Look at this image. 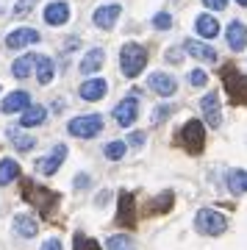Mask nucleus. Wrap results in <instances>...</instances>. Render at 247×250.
I'll list each match as a JSON object with an SVG mask.
<instances>
[{"mask_svg": "<svg viewBox=\"0 0 247 250\" xmlns=\"http://www.w3.org/2000/svg\"><path fill=\"white\" fill-rule=\"evenodd\" d=\"M22 195H25V200L31 206L39 208V214L42 217H53L56 203H59V195H56L53 189L39 187V184H34V181H25V184H22Z\"/></svg>", "mask_w": 247, "mask_h": 250, "instance_id": "obj_1", "label": "nucleus"}, {"mask_svg": "<svg viewBox=\"0 0 247 250\" xmlns=\"http://www.w3.org/2000/svg\"><path fill=\"white\" fill-rule=\"evenodd\" d=\"M147 67V50L139 42H125L120 47V70L125 78H136L142 70Z\"/></svg>", "mask_w": 247, "mask_h": 250, "instance_id": "obj_2", "label": "nucleus"}, {"mask_svg": "<svg viewBox=\"0 0 247 250\" xmlns=\"http://www.w3.org/2000/svg\"><path fill=\"white\" fill-rule=\"evenodd\" d=\"M194 228L203 236H220V233L228 231V217L214 211V208H200L194 214Z\"/></svg>", "mask_w": 247, "mask_h": 250, "instance_id": "obj_3", "label": "nucleus"}, {"mask_svg": "<svg viewBox=\"0 0 247 250\" xmlns=\"http://www.w3.org/2000/svg\"><path fill=\"white\" fill-rule=\"evenodd\" d=\"M222 83L228 92L230 103H247V75L239 72L236 67H222Z\"/></svg>", "mask_w": 247, "mask_h": 250, "instance_id": "obj_4", "label": "nucleus"}, {"mask_svg": "<svg viewBox=\"0 0 247 250\" xmlns=\"http://www.w3.org/2000/svg\"><path fill=\"white\" fill-rule=\"evenodd\" d=\"M178 139H181V145L186 147V153H203L206 147V128L200 120H186V125L181 128V134H178Z\"/></svg>", "mask_w": 247, "mask_h": 250, "instance_id": "obj_5", "label": "nucleus"}, {"mask_svg": "<svg viewBox=\"0 0 247 250\" xmlns=\"http://www.w3.org/2000/svg\"><path fill=\"white\" fill-rule=\"evenodd\" d=\"M67 131H70L75 139H92L103 131V117L100 114H83V117H72L67 123Z\"/></svg>", "mask_w": 247, "mask_h": 250, "instance_id": "obj_6", "label": "nucleus"}, {"mask_svg": "<svg viewBox=\"0 0 247 250\" xmlns=\"http://www.w3.org/2000/svg\"><path fill=\"white\" fill-rule=\"evenodd\" d=\"M136 117H139V98L131 92L128 98H123L114 106V120H117L120 128H131V125L136 123Z\"/></svg>", "mask_w": 247, "mask_h": 250, "instance_id": "obj_7", "label": "nucleus"}, {"mask_svg": "<svg viewBox=\"0 0 247 250\" xmlns=\"http://www.w3.org/2000/svg\"><path fill=\"white\" fill-rule=\"evenodd\" d=\"M123 14V6L120 3H103V6H97L92 11V22H95L100 31H111L117 25V20Z\"/></svg>", "mask_w": 247, "mask_h": 250, "instance_id": "obj_8", "label": "nucleus"}, {"mask_svg": "<svg viewBox=\"0 0 247 250\" xmlns=\"http://www.w3.org/2000/svg\"><path fill=\"white\" fill-rule=\"evenodd\" d=\"M200 111H203L208 128H220L222 125V108H220V95L217 92H208L200 98Z\"/></svg>", "mask_w": 247, "mask_h": 250, "instance_id": "obj_9", "label": "nucleus"}, {"mask_svg": "<svg viewBox=\"0 0 247 250\" xmlns=\"http://www.w3.org/2000/svg\"><path fill=\"white\" fill-rule=\"evenodd\" d=\"M147 86H150L156 95H161V98H172V95L178 92V81L172 78L169 72H150Z\"/></svg>", "mask_w": 247, "mask_h": 250, "instance_id": "obj_10", "label": "nucleus"}, {"mask_svg": "<svg viewBox=\"0 0 247 250\" xmlns=\"http://www.w3.org/2000/svg\"><path fill=\"white\" fill-rule=\"evenodd\" d=\"M64 159H67V145H56L50 156H44V159H39V164H36V170L42 172V175H56V172L62 170Z\"/></svg>", "mask_w": 247, "mask_h": 250, "instance_id": "obj_11", "label": "nucleus"}, {"mask_svg": "<svg viewBox=\"0 0 247 250\" xmlns=\"http://www.w3.org/2000/svg\"><path fill=\"white\" fill-rule=\"evenodd\" d=\"M225 42H228V47L233 50V53H242L247 47V28L242 20H233L228 25V31H225Z\"/></svg>", "mask_w": 247, "mask_h": 250, "instance_id": "obj_12", "label": "nucleus"}, {"mask_svg": "<svg viewBox=\"0 0 247 250\" xmlns=\"http://www.w3.org/2000/svg\"><path fill=\"white\" fill-rule=\"evenodd\" d=\"M39 39H42V36H39V31H34V28H14V31L6 36V47H9V50H20V47L34 45Z\"/></svg>", "mask_w": 247, "mask_h": 250, "instance_id": "obj_13", "label": "nucleus"}, {"mask_svg": "<svg viewBox=\"0 0 247 250\" xmlns=\"http://www.w3.org/2000/svg\"><path fill=\"white\" fill-rule=\"evenodd\" d=\"M184 50L192 56V59H197V62H208V64L217 62V50H214L208 42H200V39H186Z\"/></svg>", "mask_w": 247, "mask_h": 250, "instance_id": "obj_14", "label": "nucleus"}, {"mask_svg": "<svg viewBox=\"0 0 247 250\" xmlns=\"http://www.w3.org/2000/svg\"><path fill=\"white\" fill-rule=\"evenodd\" d=\"M117 223L125 225V228H133V225H136V206H133V195H131V192H120Z\"/></svg>", "mask_w": 247, "mask_h": 250, "instance_id": "obj_15", "label": "nucleus"}, {"mask_svg": "<svg viewBox=\"0 0 247 250\" xmlns=\"http://www.w3.org/2000/svg\"><path fill=\"white\" fill-rule=\"evenodd\" d=\"M106 92H108V83L103 78H89V81H83V83L78 86V95L83 100H89V103L103 100V98H106Z\"/></svg>", "mask_w": 247, "mask_h": 250, "instance_id": "obj_16", "label": "nucleus"}, {"mask_svg": "<svg viewBox=\"0 0 247 250\" xmlns=\"http://www.w3.org/2000/svg\"><path fill=\"white\" fill-rule=\"evenodd\" d=\"M44 22H47V25H67V22H70V6H67L64 0L47 3V9H44Z\"/></svg>", "mask_w": 247, "mask_h": 250, "instance_id": "obj_17", "label": "nucleus"}, {"mask_svg": "<svg viewBox=\"0 0 247 250\" xmlns=\"http://www.w3.org/2000/svg\"><path fill=\"white\" fill-rule=\"evenodd\" d=\"M28 106H31V95L17 89V92H9V95H6V100L0 103V111H3V114H14V111H25Z\"/></svg>", "mask_w": 247, "mask_h": 250, "instance_id": "obj_18", "label": "nucleus"}, {"mask_svg": "<svg viewBox=\"0 0 247 250\" xmlns=\"http://www.w3.org/2000/svg\"><path fill=\"white\" fill-rule=\"evenodd\" d=\"M103 64H106V50L103 47H92V50H86V56H83V62H81L78 70L83 75H95Z\"/></svg>", "mask_w": 247, "mask_h": 250, "instance_id": "obj_19", "label": "nucleus"}, {"mask_svg": "<svg viewBox=\"0 0 247 250\" xmlns=\"http://www.w3.org/2000/svg\"><path fill=\"white\" fill-rule=\"evenodd\" d=\"M47 120V108L39 106V103H31V106L22 111L20 117V128H36V125H42Z\"/></svg>", "mask_w": 247, "mask_h": 250, "instance_id": "obj_20", "label": "nucleus"}, {"mask_svg": "<svg viewBox=\"0 0 247 250\" xmlns=\"http://www.w3.org/2000/svg\"><path fill=\"white\" fill-rule=\"evenodd\" d=\"M36 59H39V56H34V53H25V56H20L17 62L11 64V75H14L17 81H25L28 75H31V72L36 70Z\"/></svg>", "mask_w": 247, "mask_h": 250, "instance_id": "obj_21", "label": "nucleus"}, {"mask_svg": "<svg viewBox=\"0 0 247 250\" xmlns=\"http://www.w3.org/2000/svg\"><path fill=\"white\" fill-rule=\"evenodd\" d=\"M194 28H197V34L203 36V39H214V36L220 34V22H217V20H214L208 11L194 20Z\"/></svg>", "mask_w": 247, "mask_h": 250, "instance_id": "obj_22", "label": "nucleus"}, {"mask_svg": "<svg viewBox=\"0 0 247 250\" xmlns=\"http://www.w3.org/2000/svg\"><path fill=\"white\" fill-rule=\"evenodd\" d=\"M53 75H56L53 59H47V56H39V59H36V81H39L42 86H47V83L53 81Z\"/></svg>", "mask_w": 247, "mask_h": 250, "instance_id": "obj_23", "label": "nucleus"}, {"mask_svg": "<svg viewBox=\"0 0 247 250\" xmlns=\"http://www.w3.org/2000/svg\"><path fill=\"white\" fill-rule=\"evenodd\" d=\"M14 231H17L22 239H31V236H36L39 225H36V220L31 214H17L14 217Z\"/></svg>", "mask_w": 247, "mask_h": 250, "instance_id": "obj_24", "label": "nucleus"}, {"mask_svg": "<svg viewBox=\"0 0 247 250\" xmlns=\"http://www.w3.org/2000/svg\"><path fill=\"white\" fill-rule=\"evenodd\" d=\"M20 178V161L17 159H6L0 161V187H6V184H11V181Z\"/></svg>", "mask_w": 247, "mask_h": 250, "instance_id": "obj_25", "label": "nucleus"}, {"mask_svg": "<svg viewBox=\"0 0 247 250\" xmlns=\"http://www.w3.org/2000/svg\"><path fill=\"white\" fill-rule=\"evenodd\" d=\"M9 139H11V145H14V147H17L20 153H28V150H34V145H36V139H34V136L22 134L20 128H9Z\"/></svg>", "mask_w": 247, "mask_h": 250, "instance_id": "obj_26", "label": "nucleus"}, {"mask_svg": "<svg viewBox=\"0 0 247 250\" xmlns=\"http://www.w3.org/2000/svg\"><path fill=\"white\" fill-rule=\"evenodd\" d=\"M225 181H228V189L233 195H245L247 192V172L245 170H230L225 175Z\"/></svg>", "mask_w": 247, "mask_h": 250, "instance_id": "obj_27", "label": "nucleus"}, {"mask_svg": "<svg viewBox=\"0 0 247 250\" xmlns=\"http://www.w3.org/2000/svg\"><path fill=\"white\" fill-rule=\"evenodd\" d=\"M125 150H128V145L125 142H120V139H117V142H108L106 147H103V153H106V159H111V161H120L125 156Z\"/></svg>", "mask_w": 247, "mask_h": 250, "instance_id": "obj_28", "label": "nucleus"}, {"mask_svg": "<svg viewBox=\"0 0 247 250\" xmlns=\"http://www.w3.org/2000/svg\"><path fill=\"white\" fill-rule=\"evenodd\" d=\"M72 248L75 250H100V245H97V239H89L86 233H75L72 236Z\"/></svg>", "mask_w": 247, "mask_h": 250, "instance_id": "obj_29", "label": "nucleus"}, {"mask_svg": "<svg viewBox=\"0 0 247 250\" xmlns=\"http://www.w3.org/2000/svg\"><path fill=\"white\" fill-rule=\"evenodd\" d=\"M106 248L108 250H131L133 248V239H131V236H125V233H120V236H108Z\"/></svg>", "mask_w": 247, "mask_h": 250, "instance_id": "obj_30", "label": "nucleus"}, {"mask_svg": "<svg viewBox=\"0 0 247 250\" xmlns=\"http://www.w3.org/2000/svg\"><path fill=\"white\" fill-rule=\"evenodd\" d=\"M169 208H172V192H164V195L161 197H156V200H153V214H156V211H169Z\"/></svg>", "mask_w": 247, "mask_h": 250, "instance_id": "obj_31", "label": "nucleus"}, {"mask_svg": "<svg viewBox=\"0 0 247 250\" xmlns=\"http://www.w3.org/2000/svg\"><path fill=\"white\" fill-rule=\"evenodd\" d=\"M189 83H192L194 89H200V86H206V83H208V72H206V70H200V67H197V70H189Z\"/></svg>", "mask_w": 247, "mask_h": 250, "instance_id": "obj_32", "label": "nucleus"}, {"mask_svg": "<svg viewBox=\"0 0 247 250\" xmlns=\"http://www.w3.org/2000/svg\"><path fill=\"white\" fill-rule=\"evenodd\" d=\"M153 28H156V31H169V28H172V14L159 11V14L153 17Z\"/></svg>", "mask_w": 247, "mask_h": 250, "instance_id": "obj_33", "label": "nucleus"}, {"mask_svg": "<svg viewBox=\"0 0 247 250\" xmlns=\"http://www.w3.org/2000/svg\"><path fill=\"white\" fill-rule=\"evenodd\" d=\"M34 3H36V0H20L17 6L11 9V17H25L28 11L34 9Z\"/></svg>", "mask_w": 247, "mask_h": 250, "instance_id": "obj_34", "label": "nucleus"}, {"mask_svg": "<svg viewBox=\"0 0 247 250\" xmlns=\"http://www.w3.org/2000/svg\"><path fill=\"white\" fill-rule=\"evenodd\" d=\"M169 114H172V106H156V111H153V125L164 123Z\"/></svg>", "mask_w": 247, "mask_h": 250, "instance_id": "obj_35", "label": "nucleus"}, {"mask_svg": "<svg viewBox=\"0 0 247 250\" xmlns=\"http://www.w3.org/2000/svg\"><path fill=\"white\" fill-rule=\"evenodd\" d=\"M203 6L208 11H222L225 6H228V0H203Z\"/></svg>", "mask_w": 247, "mask_h": 250, "instance_id": "obj_36", "label": "nucleus"}, {"mask_svg": "<svg viewBox=\"0 0 247 250\" xmlns=\"http://www.w3.org/2000/svg\"><path fill=\"white\" fill-rule=\"evenodd\" d=\"M144 139H147V136L142 134V131H133V134L128 136V145H131V147H142V145H144Z\"/></svg>", "mask_w": 247, "mask_h": 250, "instance_id": "obj_37", "label": "nucleus"}, {"mask_svg": "<svg viewBox=\"0 0 247 250\" xmlns=\"http://www.w3.org/2000/svg\"><path fill=\"white\" fill-rule=\"evenodd\" d=\"M167 62H169V64H178V62H181V47H169V50H167Z\"/></svg>", "mask_w": 247, "mask_h": 250, "instance_id": "obj_38", "label": "nucleus"}, {"mask_svg": "<svg viewBox=\"0 0 247 250\" xmlns=\"http://www.w3.org/2000/svg\"><path fill=\"white\" fill-rule=\"evenodd\" d=\"M75 187H78V189H86L89 187V175H86V172H81L78 178H75Z\"/></svg>", "mask_w": 247, "mask_h": 250, "instance_id": "obj_39", "label": "nucleus"}, {"mask_svg": "<svg viewBox=\"0 0 247 250\" xmlns=\"http://www.w3.org/2000/svg\"><path fill=\"white\" fill-rule=\"evenodd\" d=\"M42 250H62V242H59V239H47L42 245Z\"/></svg>", "mask_w": 247, "mask_h": 250, "instance_id": "obj_40", "label": "nucleus"}, {"mask_svg": "<svg viewBox=\"0 0 247 250\" xmlns=\"http://www.w3.org/2000/svg\"><path fill=\"white\" fill-rule=\"evenodd\" d=\"M236 3H239V6H247V0H236Z\"/></svg>", "mask_w": 247, "mask_h": 250, "instance_id": "obj_41", "label": "nucleus"}]
</instances>
